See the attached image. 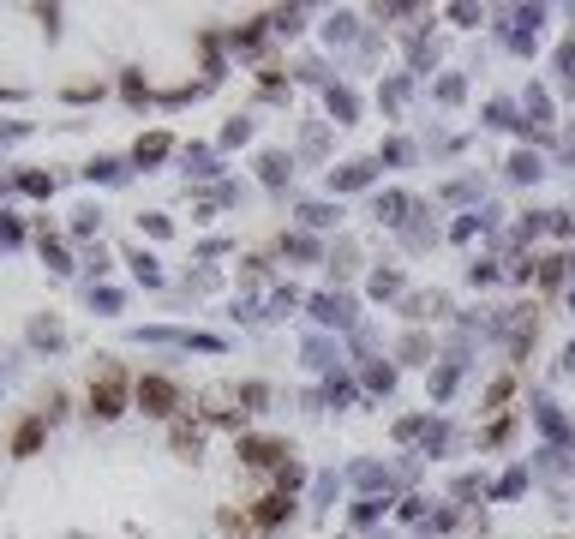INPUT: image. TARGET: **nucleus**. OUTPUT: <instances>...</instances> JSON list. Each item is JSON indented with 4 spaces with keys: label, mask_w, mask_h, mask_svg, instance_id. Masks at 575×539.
Wrapping results in <instances>:
<instances>
[{
    "label": "nucleus",
    "mask_w": 575,
    "mask_h": 539,
    "mask_svg": "<svg viewBox=\"0 0 575 539\" xmlns=\"http://www.w3.org/2000/svg\"><path fill=\"white\" fill-rule=\"evenodd\" d=\"M90 414H96V420L126 414V372H120V366H102V372L90 378Z\"/></svg>",
    "instance_id": "f257e3e1"
},
{
    "label": "nucleus",
    "mask_w": 575,
    "mask_h": 539,
    "mask_svg": "<svg viewBox=\"0 0 575 539\" xmlns=\"http://www.w3.org/2000/svg\"><path fill=\"white\" fill-rule=\"evenodd\" d=\"M174 402H180V390H174L168 378H138V408H144V414L162 420V414H174Z\"/></svg>",
    "instance_id": "f03ea898"
},
{
    "label": "nucleus",
    "mask_w": 575,
    "mask_h": 539,
    "mask_svg": "<svg viewBox=\"0 0 575 539\" xmlns=\"http://www.w3.org/2000/svg\"><path fill=\"white\" fill-rule=\"evenodd\" d=\"M240 456H246L252 468H282V462H288V444H276V438H246Z\"/></svg>",
    "instance_id": "7ed1b4c3"
},
{
    "label": "nucleus",
    "mask_w": 575,
    "mask_h": 539,
    "mask_svg": "<svg viewBox=\"0 0 575 539\" xmlns=\"http://www.w3.org/2000/svg\"><path fill=\"white\" fill-rule=\"evenodd\" d=\"M36 444H42V420H24L12 438V456H36Z\"/></svg>",
    "instance_id": "20e7f679"
},
{
    "label": "nucleus",
    "mask_w": 575,
    "mask_h": 539,
    "mask_svg": "<svg viewBox=\"0 0 575 539\" xmlns=\"http://www.w3.org/2000/svg\"><path fill=\"white\" fill-rule=\"evenodd\" d=\"M282 516H288V498H282V492H270V498H258V522H264V528H276Z\"/></svg>",
    "instance_id": "39448f33"
},
{
    "label": "nucleus",
    "mask_w": 575,
    "mask_h": 539,
    "mask_svg": "<svg viewBox=\"0 0 575 539\" xmlns=\"http://www.w3.org/2000/svg\"><path fill=\"white\" fill-rule=\"evenodd\" d=\"M198 444H204L198 426H174V450H180V456H198Z\"/></svg>",
    "instance_id": "423d86ee"
},
{
    "label": "nucleus",
    "mask_w": 575,
    "mask_h": 539,
    "mask_svg": "<svg viewBox=\"0 0 575 539\" xmlns=\"http://www.w3.org/2000/svg\"><path fill=\"white\" fill-rule=\"evenodd\" d=\"M222 528H228L234 539H252V534H258V528H252V516H240V510H222Z\"/></svg>",
    "instance_id": "0eeeda50"
},
{
    "label": "nucleus",
    "mask_w": 575,
    "mask_h": 539,
    "mask_svg": "<svg viewBox=\"0 0 575 539\" xmlns=\"http://www.w3.org/2000/svg\"><path fill=\"white\" fill-rule=\"evenodd\" d=\"M162 150H168V138H144V144H138V162H156Z\"/></svg>",
    "instance_id": "6e6552de"
}]
</instances>
